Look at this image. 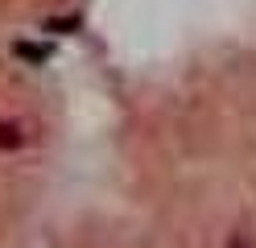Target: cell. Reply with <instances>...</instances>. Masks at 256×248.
Returning <instances> with one entry per match:
<instances>
[{
    "label": "cell",
    "mask_w": 256,
    "mask_h": 248,
    "mask_svg": "<svg viewBox=\"0 0 256 248\" xmlns=\"http://www.w3.org/2000/svg\"><path fill=\"white\" fill-rule=\"evenodd\" d=\"M21 145V128L17 124H0V149H17Z\"/></svg>",
    "instance_id": "6da1fadb"
},
{
    "label": "cell",
    "mask_w": 256,
    "mask_h": 248,
    "mask_svg": "<svg viewBox=\"0 0 256 248\" xmlns=\"http://www.w3.org/2000/svg\"><path fill=\"white\" fill-rule=\"evenodd\" d=\"M236 248H252V244H244V240H236Z\"/></svg>",
    "instance_id": "7a4b0ae2"
}]
</instances>
